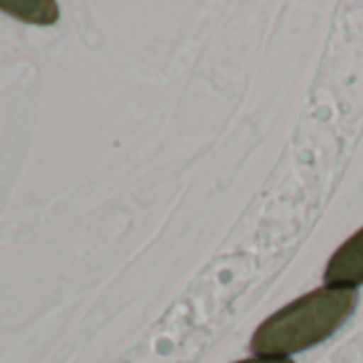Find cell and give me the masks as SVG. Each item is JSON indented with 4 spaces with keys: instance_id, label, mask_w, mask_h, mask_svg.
Listing matches in <instances>:
<instances>
[{
    "instance_id": "6da1fadb",
    "label": "cell",
    "mask_w": 363,
    "mask_h": 363,
    "mask_svg": "<svg viewBox=\"0 0 363 363\" xmlns=\"http://www.w3.org/2000/svg\"><path fill=\"white\" fill-rule=\"evenodd\" d=\"M359 301L357 289L320 286L291 301L265 318L250 348L261 357H289L308 350L333 335L354 312Z\"/></svg>"
},
{
    "instance_id": "277c9868",
    "label": "cell",
    "mask_w": 363,
    "mask_h": 363,
    "mask_svg": "<svg viewBox=\"0 0 363 363\" xmlns=\"http://www.w3.org/2000/svg\"><path fill=\"white\" fill-rule=\"evenodd\" d=\"M238 363H295V361L289 359V357H261V354H255V357L242 359Z\"/></svg>"
},
{
    "instance_id": "3957f363",
    "label": "cell",
    "mask_w": 363,
    "mask_h": 363,
    "mask_svg": "<svg viewBox=\"0 0 363 363\" xmlns=\"http://www.w3.org/2000/svg\"><path fill=\"white\" fill-rule=\"evenodd\" d=\"M0 11L37 26H52L60 18V7L54 0H0Z\"/></svg>"
},
{
    "instance_id": "7a4b0ae2",
    "label": "cell",
    "mask_w": 363,
    "mask_h": 363,
    "mask_svg": "<svg viewBox=\"0 0 363 363\" xmlns=\"http://www.w3.org/2000/svg\"><path fill=\"white\" fill-rule=\"evenodd\" d=\"M323 282L337 289H357L363 284V227L331 255L323 272Z\"/></svg>"
}]
</instances>
